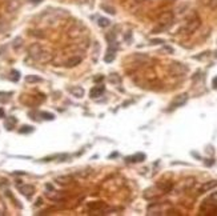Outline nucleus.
<instances>
[{
	"label": "nucleus",
	"instance_id": "f257e3e1",
	"mask_svg": "<svg viewBox=\"0 0 217 216\" xmlns=\"http://www.w3.org/2000/svg\"><path fill=\"white\" fill-rule=\"evenodd\" d=\"M200 24H201V21H200V18H199V16H195V18L189 19L184 27L180 28L179 32L180 33H193L200 27Z\"/></svg>",
	"mask_w": 217,
	"mask_h": 216
},
{
	"label": "nucleus",
	"instance_id": "f03ea898",
	"mask_svg": "<svg viewBox=\"0 0 217 216\" xmlns=\"http://www.w3.org/2000/svg\"><path fill=\"white\" fill-rule=\"evenodd\" d=\"M188 72V67L181 63H172L169 65V73L172 76H181Z\"/></svg>",
	"mask_w": 217,
	"mask_h": 216
},
{
	"label": "nucleus",
	"instance_id": "7ed1b4c3",
	"mask_svg": "<svg viewBox=\"0 0 217 216\" xmlns=\"http://www.w3.org/2000/svg\"><path fill=\"white\" fill-rule=\"evenodd\" d=\"M28 53H30V56L32 59L40 61V59L43 58V55L45 53V51L43 50V47L40 44H32L30 48H28Z\"/></svg>",
	"mask_w": 217,
	"mask_h": 216
},
{
	"label": "nucleus",
	"instance_id": "20e7f679",
	"mask_svg": "<svg viewBox=\"0 0 217 216\" xmlns=\"http://www.w3.org/2000/svg\"><path fill=\"white\" fill-rule=\"evenodd\" d=\"M162 194H164V191L161 188H159V187H151V188L144 191V198L148 199V200H152V199L161 196Z\"/></svg>",
	"mask_w": 217,
	"mask_h": 216
},
{
	"label": "nucleus",
	"instance_id": "39448f33",
	"mask_svg": "<svg viewBox=\"0 0 217 216\" xmlns=\"http://www.w3.org/2000/svg\"><path fill=\"white\" fill-rule=\"evenodd\" d=\"M19 191L21 195H24L25 198L30 199L31 196L35 194V187L31 186V184H24V186H20L19 187Z\"/></svg>",
	"mask_w": 217,
	"mask_h": 216
},
{
	"label": "nucleus",
	"instance_id": "423d86ee",
	"mask_svg": "<svg viewBox=\"0 0 217 216\" xmlns=\"http://www.w3.org/2000/svg\"><path fill=\"white\" fill-rule=\"evenodd\" d=\"M159 23H162V24H173V13L170 11L162 12L159 18Z\"/></svg>",
	"mask_w": 217,
	"mask_h": 216
},
{
	"label": "nucleus",
	"instance_id": "0eeeda50",
	"mask_svg": "<svg viewBox=\"0 0 217 216\" xmlns=\"http://www.w3.org/2000/svg\"><path fill=\"white\" fill-rule=\"evenodd\" d=\"M187 100H188V95H187V93L179 95L177 98H176L175 100L172 101V104H170V108H169V109H173V108H176V107L182 106V104H185V101H187Z\"/></svg>",
	"mask_w": 217,
	"mask_h": 216
},
{
	"label": "nucleus",
	"instance_id": "6e6552de",
	"mask_svg": "<svg viewBox=\"0 0 217 216\" xmlns=\"http://www.w3.org/2000/svg\"><path fill=\"white\" fill-rule=\"evenodd\" d=\"M148 215H162L161 204H151L148 207Z\"/></svg>",
	"mask_w": 217,
	"mask_h": 216
},
{
	"label": "nucleus",
	"instance_id": "1a4fd4ad",
	"mask_svg": "<svg viewBox=\"0 0 217 216\" xmlns=\"http://www.w3.org/2000/svg\"><path fill=\"white\" fill-rule=\"evenodd\" d=\"M104 91H105L104 86H96L89 91V95H91V98L96 99V98H99V96H101L103 93H104Z\"/></svg>",
	"mask_w": 217,
	"mask_h": 216
},
{
	"label": "nucleus",
	"instance_id": "9d476101",
	"mask_svg": "<svg viewBox=\"0 0 217 216\" xmlns=\"http://www.w3.org/2000/svg\"><path fill=\"white\" fill-rule=\"evenodd\" d=\"M55 181L60 186H67V184H69L71 181H72V176L69 175H61V176H58V178L55 179Z\"/></svg>",
	"mask_w": 217,
	"mask_h": 216
},
{
	"label": "nucleus",
	"instance_id": "9b49d317",
	"mask_svg": "<svg viewBox=\"0 0 217 216\" xmlns=\"http://www.w3.org/2000/svg\"><path fill=\"white\" fill-rule=\"evenodd\" d=\"M80 63H81V58H80V56H73V58L68 59V60L65 61V67L73 68V67H76V65H79Z\"/></svg>",
	"mask_w": 217,
	"mask_h": 216
},
{
	"label": "nucleus",
	"instance_id": "f8f14e48",
	"mask_svg": "<svg viewBox=\"0 0 217 216\" xmlns=\"http://www.w3.org/2000/svg\"><path fill=\"white\" fill-rule=\"evenodd\" d=\"M47 198L48 199H51V200H64V195L63 194H60V192H56V191H51V192H47Z\"/></svg>",
	"mask_w": 217,
	"mask_h": 216
},
{
	"label": "nucleus",
	"instance_id": "ddd939ff",
	"mask_svg": "<svg viewBox=\"0 0 217 216\" xmlns=\"http://www.w3.org/2000/svg\"><path fill=\"white\" fill-rule=\"evenodd\" d=\"M215 187H217V180H212V181H209V183H205L204 186L201 187V189H200V194L207 192V191H210V189H213Z\"/></svg>",
	"mask_w": 217,
	"mask_h": 216
},
{
	"label": "nucleus",
	"instance_id": "4468645a",
	"mask_svg": "<svg viewBox=\"0 0 217 216\" xmlns=\"http://www.w3.org/2000/svg\"><path fill=\"white\" fill-rule=\"evenodd\" d=\"M69 92L72 93L75 98H83L84 96V90H83L81 87H72V88H69Z\"/></svg>",
	"mask_w": 217,
	"mask_h": 216
},
{
	"label": "nucleus",
	"instance_id": "2eb2a0df",
	"mask_svg": "<svg viewBox=\"0 0 217 216\" xmlns=\"http://www.w3.org/2000/svg\"><path fill=\"white\" fill-rule=\"evenodd\" d=\"M115 51L116 50H112V47L108 48L107 53H105V56H104L105 63H111V61H113V59H115Z\"/></svg>",
	"mask_w": 217,
	"mask_h": 216
},
{
	"label": "nucleus",
	"instance_id": "dca6fc26",
	"mask_svg": "<svg viewBox=\"0 0 217 216\" xmlns=\"http://www.w3.org/2000/svg\"><path fill=\"white\" fill-rule=\"evenodd\" d=\"M144 159H145L144 153H137V155H133V156L127 158V161H133V163H137V161H142Z\"/></svg>",
	"mask_w": 217,
	"mask_h": 216
},
{
	"label": "nucleus",
	"instance_id": "f3484780",
	"mask_svg": "<svg viewBox=\"0 0 217 216\" xmlns=\"http://www.w3.org/2000/svg\"><path fill=\"white\" fill-rule=\"evenodd\" d=\"M108 80H109V83L115 84V86H119V84L121 83V79H120V76L117 75V73H112V75H109Z\"/></svg>",
	"mask_w": 217,
	"mask_h": 216
},
{
	"label": "nucleus",
	"instance_id": "a211bd4d",
	"mask_svg": "<svg viewBox=\"0 0 217 216\" xmlns=\"http://www.w3.org/2000/svg\"><path fill=\"white\" fill-rule=\"evenodd\" d=\"M104 208V203L103 201H95V203L89 204V209L92 211H99V209H103Z\"/></svg>",
	"mask_w": 217,
	"mask_h": 216
},
{
	"label": "nucleus",
	"instance_id": "6ab92c4d",
	"mask_svg": "<svg viewBox=\"0 0 217 216\" xmlns=\"http://www.w3.org/2000/svg\"><path fill=\"white\" fill-rule=\"evenodd\" d=\"M157 187H159V188H161L164 192H168V191H170V189H172L173 186H172V183H170V181H167V183H159Z\"/></svg>",
	"mask_w": 217,
	"mask_h": 216
},
{
	"label": "nucleus",
	"instance_id": "aec40b11",
	"mask_svg": "<svg viewBox=\"0 0 217 216\" xmlns=\"http://www.w3.org/2000/svg\"><path fill=\"white\" fill-rule=\"evenodd\" d=\"M16 124V119L15 118H8L7 120H5V128L7 129H12L13 128V126Z\"/></svg>",
	"mask_w": 217,
	"mask_h": 216
},
{
	"label": "nucleus",
	"instance_id": "412c9836",
	"mask_svg": "<svg viewBox=\"0 0 217 216\" xmlns=\"http://www.w3.org/2000/svg\"><path fill=\"white\" fill-rule=\"evenodd\" d=\"M18 7H19V3L16 1V0H11L10 3H8V5H7V8H8V11H16L18 10Z\"/></svg>",
	"mask_w": 217,
	"mask_h": 216
},
{
	"label": "nucleus",
	"instance_id": "4be33fe9",
	"mask_svg": "<svg viewBox=\"0 0 217 216\" xmlns=\"http://www.w3.org/2000/svg\"><path fill=\"white\" fill-rule=\"evenodd\" d=\"M25 81H27V83H39V81H41V79H40L39 76L28 75L27 78H25Z\"/></svg>",
	"mask_w": 217,
	"mask_h": 216
},
{
	"label": "nucleus",
	"instance_id": "5701e85b",
	"mask_svg": "<svg viewBox=\"0 0 217 216\" xmlns=\"http://www.w3.org/2000/svg\"><path fill=\"white\" fill-rule=\"evenodd\" d=\"M111 24V21H109V19H107V18H100L99 19V25L101 28H105V27H108V25Z\"/></svg>",
	"mask_w": 217,
	"mask_h": 216
},
{
	"label": "nucleus",
	"instance_id": "b1692460",
	"mask_svg": "<svg viewBox=\"0 0 217 216\" xmlns=\"http://www.w3.org/2000/svg\"><path fill=\"white\" fill-rule=\"evenodd\" d=\"M21 45H23V39L21 38H16L15 40H13V44H12L13 50H19Z\"/></svg>",
	"mask_w": 217,
	"mask_h": 216
},
{
	"label": "nucleus",
	"instance_id": "393cba45",
	"mask_svg": "<svg viewBox=\"0 0 217 216\" xmlns=\"http://www.w3.org/2000/svg\"><path fill=\"white\" fill-rule=\"evenodd\" d=\"M101 10L105 11V12L111 13V15H115V8L109 7V5H105V4H101Z\"/></svg>",
	"mask_w": 217,
	"mask_h": 216
},
{
	"label": "nucleus",
	"instance_id": "a878e982",
	"mask_svg": "<svg viewBox=\"0 0 217 216\" xmlns=\"http://www.w3.org/2000/svg\"><path fill=\"white\" fill-rule=\"evenodd\" d=\"M32 131H33V128L31 126H24L19 129V132L20 133H30V132H32Z\"/></svg>",
	"mask_w": 217,
	"mask_h": 216
},
{
	"label": "nucleus",
	"instance_id": "bb28decb",
	"mask_svg": "<svg viewBox=\"0 0 217 216\" xmlns=\"http://www.w3.org/2000/svg\"><path fill=\"white\" fill-rule=\"evenodd\" d=\"M40 115H41L43 119H45V120H53V119H55V116H53L52 113H48V112H41Z\"/></svg>",
	"mask_w": 217,
	"mask_h": 216
},
{
	"label": "nucleus",
	"instance_id": "cd10ccee",
	"mask_svg": "<svg viewBox=\"0 0 217 216\" xmlns=\"http://www.w3.org/2000/svg\"><path fill=\"white\" fill-rule=\"evenodd\" d=\"M207 200H209L210 203H213V204H216V206H217V191H216V192H213V194L210 195L209 198L207 199Z\"/></svg>",
	"mask_w": 217,
	"mask_h": 216
},
{
	"label": "nucleus",
	"instance_id": "c85d7f7f",
	"mask_svg": "<svg viewBox=\"0 0 217 216\" xmlns=\"http://www.w3.org/2000/svg\"><path fill=\"white\" fill-rule=\"evenodd\" d=\"M11 79H12L13 81H18L19 79H20V73H19V71H12V72H11Z\"/></svg>",
	"mask_w": 217,
	"mask_h": 216
},
{
	"label": "nucleus",
	"instance_id": "c756f323",
	"mask_svg": "<svg viewBox=\"0 0 217 216\" xmlns=\"http://www.w3.org/2000/svg\"><path fill=\"white\" fill-rule=\"evenodd\" d=\"M208 7H209L210 10H216L217 8V0H209V1H208Z\"/></svg>",
	"mask_w": 217,
	"mask_h": 216
},
{
	"label": "nucleus",
	"instance_id": "7c9ffc66",
	"mask_svg": "<svg viewBox=\"0 0 217 216\" xmlns=\"http://www.w3.org/2000/svg\"><path fill=\"white\" fill-rule=\"evenodd\" d=\"M31 35H33V36H36V38H40V39H43L44 38V33H41V31H33Z\"/></svg>",
	"mask_w": 217,
	"mask_h": 216
},
{
	"label": "nucleus",
	"instance_id": "2f4dec72",
	"mask_svg": "<svg viewBox=\"0 0 217 216\" xmlns=\"http://www.w3.org/2000/svg\"><path fill=\"white\" fill-rule=\"evenodd\" d=\"M151 43L152 44H162L164 40H162V39H153V40H151Z\"/></svg>",
	"mask_w": 217,
	"mask_h": 216
},
{
	"label": "nucleus",
	"instance_id": "473e14b6",
	"mask_svg": "<svg viewBox=\"0 0 217 216\" xmlns=\"http://www.w3.org/2000/svg\"><path fill=\"white\" fill-rule=\"evenodd\" d=\"M4 212H5V207H4V204L0 201V215H4Z\"/></svg>",
	"mask_w": 217,
	"mask_h": 216
},
{
	"label": "nucleus",
	"instance_id": "72a5a7b5",
	"mask_svg": "<svg viewBox=\"0 0 217 216\" xmlns=\"http://www.w3.org/2000/svg\"><path fill=\"white\" fill-rule=\"evenodd\" d=\"M185 8H188V4H184V5H181V7L179 8V11H177V12H179V13L184 12V10H185Z\"/></svg>",
	"mask_w": 217,
	"mask_h": 216
},
{
	"label": "nucleus",
	"instance_id": "f704fd0d",
	"mask_svg": "<svg viewBox=\"0 0 217 216\" xmlns=\"http://www.w3.org/2000/svg\"><path fill=\"white\" fill-rule=\"evenodd\" d=\"M212 86H213V88H215V90H217V76L212 80Z\"/></svg>",
	"mask_w": 217,
	"mask_h": 216
},
{
	"label": "nucleus",
	"instance_id": "c9c22d12",
	"mask_svg": "<svg viewBox=\"0 0 217 216\" xmlns=\"http://www.w3.org/2000/svg\"><path fill=\"white\" fill-rule=\"evenodd\" d=\"M164 51H165V52L172 53V52H173V48H170V47H164Z\"/></svg>",
	"mask_w": 217,
	"mask_h": 216
},
{
	"label": "nucleus",
	"instance_id": "e433bc0d",
	"mask_svg": "<svg viewBox=\"0 0 217 216\" xmlns=\"http://www.w3.org/2000/svg\"><path fill=\"white\" fill-rule=\"evenodd\" d=\"M45 187H47V189H48V191H52V189H53V187L51 186V184H47V186H45Z\"/></svg>",
	"mask_w": 217,
	"mask_h": 216
},
{
	"label": "nucleus",
	"instance_id": "4c0bfd02",
	"mask_svg": "<svg viewBox=\"0 0 217 216\" xmlns=\"http://www.w3.org/2000/svg\"><path fill=\"white\" fill-rule=\"evenodd\" d=\"M41 203H43L41 199H38V200H36V206H41Z\"/></svg>",
	"mask_w": 217,
	"mask_h": 216
},
{
	"label": "nucleus",
	"instance_id": "58836bf2",
	"mask_svg": "<svg viewBox=\"0 0 217 216\" xmlns=\"http://www.w3.org/2000/svg\"><path fill=\"white\" fill-rule=\"evenodd\" d=\"M31 1H32L33 4H39V3H41L43 0H31Z\"/></svg>",
	"mask_w": 217,
	"mask_h": 216
},
{
	"label": "nucleus",
	"instance_id": "ea45409f",
	"mask_svg": "<svg viewBox=\"0 0 217 216\" xmlns=\"http://www.w3.org/2000/svg\"><path fill=\"white\" fill-rule=\"evenodd\" d=\"M103 76H97V78H95V81H100V80H103Z\"/></svg>",
	"mask_w": 217,
	"mask_h": 216
},
{
	"label": "nucleus",
	"instance_id": "a19ab883",
	"mask_svg": "<svg viewBox=\"0 0 217 216\" xmlns=\"http://www.w3.org/2000/svg\"><path fill=\"white\" fill-rule=\"evenodd\" d=\"M0 118H4V111L0 108Z\"/></svg>",
	"mask_w": 217,
	"mask_h": 216
}]
</instances>
